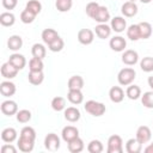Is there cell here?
Returning a JSON list of instances; mask_svg holds the SVG:
<instances>
[{"label": "cell", "instance_id": "cell-1", "mask_svg": "<svg viewBox=\"0 0 153 153\" xmlns=\"http://www.w3.org/2000/svg\"><path fill=\"white\" fill-rule=\"evenodd\" d=\"M84 109L86 112H88L90 115L94 116V117H99L102 115H104V112L106 111V108L103 103L97 102V100H87L84 105Z\"/></svg>", "mask_w": 153, "mask_h": 153}, {"label": "cell", "instance_id": "cell-2", "mask_svg": "<svg viewBox=\"0 0 153 153\" xmlns=\"http://www.w3.org/2000/svg\"><path fill=\"white\" fill-rule=\"evenodd\" d=\"M135 78H136V72L130 67L122 68L117 74V80H118L120 85H122V86L130 85L135 80Z\"/></svg>", "mask_w": 153, "mask_h": 153}, {"label": "cell", "instance_id": "cell-3", "mask_svg": "<svg viewBox=\"0 0 153 153\" xmlns=\"http://www.w3.org/2000/svg\"><path fill=\"white\" fill-rule=\"evenodd\" d=\"M108 153H122L123 152V141L120 135H111L108 139Z\"/></svg>", "mask_w": 153, "mask_h": 153}, {"label": "cell", "instance_id": "cell-4", "mask_svg": "<svg viewBox=\"0 0 153 153\" xmlns=\"http://www.w3.org/2000/svg\"><path fill=\"white\" fill-rule=\"evenodd\" d=\"M44 147L50 152L57 151L60 148V137L54 133H49L44 139Z\"/></svg>", "mask_w": 153, "mask_h": 153}, {"label": "cell", "instance_id": "cell-5", "mask_svg": "<svg viewBox=\"0 0 153 153\" xmlns=\"http://www.w3.org/2000/svg\"><path fill=\"white\" fill-rule=\"evenodd\" d=\"M61 136H62V140L68 143V142H71L72 140L79 137V130H78V128L74 127V126H66V127L62 129V131H61Z\"/></svg>", "mask_w": 153, "mask_h": 153}, {"label": "cell", "instance_id": "cell-6", "mask_svg": "<svg viewBox=\"0 0 153 153\" xmlns=\"http://www.w3.org/2000/svg\"><path fill=\"white\" fill-rule=\"evenodd\" d=\"M92 19L96 20L99 24H105L108 20H110V12H109L108 7L99 5V7L97 8V11H96V13H94Z\"/></svg>", "mask_w": 153, "mask_h": 153}, {"label": "cell", "instance_id": "cell-7", "mask_svg": "<svg viewBox=\"0 0 153 153\" xmlns=\"http://www.w3.org/2000/svg\"><path fill=\"white\" fill-rule=\"evenodd\" d=\"M94 39V32L90 29H81L78 32V41L84 44V45H88L93 42Z\"/></svg>", "mask_w": 153, "mask_h": 153}, {"label": "cell", "instance_id": "cell-8", "mask_svg": "<svg viewBox=\"0 0 153 153\" xmlns=\"http://www.w3.org/2000/svg\"><path fill=\"white\" fill-rule=\"evenodd\" d=\"M0 109H1V112L4 115H6V116H13V115H16L18 112V105H17V103L14 100H11V99L2 102Z\"/></svg>", "mask_w": 153, "mask_h": 153}, {"label": "cell", "instance_id": "cell-9", "mask_svg": "<svg viewBox=\"0 0 153 153\" xmlns=\"http://www.w3.org/2000/svg\"><path fill=\"white\" fill-rule=\"evenodd\" d=\"M137 61H139V54L133 49L124 50V53L122 54V62L127 66H134Z\"/></svg>", "mask_w": 153, "mask_h": 153}, {"label": "cell", "instance_id": "cell-10", "mask_svg": "<svg viewBox=\"0 0 153 153\" xmlns=\"http://www.w3.org/2000/svg\"><path fill=\"white\" fill-rule=\"evenodd\" d=\"M139 142H141L142 145L143 143H147L151 137H152V133H151V129L147 127V126H140L136 130V136H135Z\"/></svg>", "mask_w": 153, "mask_h": 153}, {"label": "cell", "instance_id": "cell-11", "mask_svg": "<svg viewBox=\"0 0 153 153\" xmlns=\"http://www.w3.org/2000/svg\"><path fill=\"white\" fill-rule=\"evenodd\" d=\"M109 45L110 48L114 50V51H123L124 48L127 47V41L124 39V37L122 36H114L110 42H109Z\"/></svg>", "mask_w": 153, "mask_h": 153}, {"label": "cell", "instance_id": "cell-12", "mask_svg": "<svg viewBox=\"0 0 153 153\" xmlns=\"http://www.w3.org/2000/svg\"><path fill=\"white\" fill-rule=\"evenodd\" d=\"M18 71H19V69H17V68H16L13 65H11L8 61H7L6 63H4V65L1 66V69H0L1 75H2L5 79H13V78H16L17 74H18Z\"/></svg>", "mask_w": 153, "mask_h": 153}, {"label": "cell", "instance_id": "cell-13", "mask_svg": "<svg viewBox=\"0 0 153 153\" xmlns=\"http://www.w3.org/2000/svg\"><path fill=\"white\" fill-rule=\"evenodd\" d=\"M63 115H65V118L68 122H71V123H74L76 121H79L80 117H81L80 110L78 108H75V106H68V108H66Z\"/></svg>", "mask_w": 153, "mask_h": 153}, {"label": "cell", "instance_id": "cell-14", "mask_svg": "<svg viewBox=\"0 0 153 153\" xmlns=\"http://www.w3.org/2000/svg\"><path fill=\"white\" fill-rule=\"evenodd\" d=\"M110 26H111V30L115 31V32H123L126 29H127V22L123 17H114L111 19V23H110Z\"/></svg>", "mask_w": 153, "mask_h": 153}, {"label": "cell", "instance_id": "cell-15", "mask_svg": "<svg viewBox=\"0 0 153 153\" xmlns=\"http://www.w3.org/2000/svg\"><path fill=\"white\" fill-rule=\"evenodd\" d=\"M121 12L124 17H134L137 13V5L133 1H126L121 7Z\"/></svg>", "mask_w": 153, "mask_h": 153}, {"label": "cell", "instance_id": "cell-16", "mask_svg": "<svg viewBox=\"0 0 153 153\" xmlns=\"http://www.w3.org/2000/svg\"><path fill=\"white\" fill-rule=\"evenodd\" d=\"M8 62H10L11 65H13L17 69L20 71V69H23V68L25 67V65H26V59H25L24 55H22V54H19V53H14V54H12V55L10 56Z\"/></svg>", "mask_w": 153, "mask_h": 153}, {"label": "cell", "instance_id": "cell-17", "mask_svg": "<svg viewBox=\"0 0 153 153\" xmlns=\"http://www.w3.org/2000/svg\"><path fill=\"white\" fill-rule=\"evenodd\" d=\"M33 146H35V141L30 140V139H26V137L19 136V139L17 141V147L19 148V151H22L24 153L31 152L33 149Z\"/></svg>", "mask_w": 153, "mask_h": 153}, {"label": "cell", "instance_id": "cell-18", "mask_svg": "<svg viewBox=\"0 0 153 153\" xmlns=\"http://www.w3.org/2000/svg\"><path fill=\"white\" fill-rule=\"evenodd\" d=\"M109 98L112 103H121L124 98V91L120 86H112L109 91Z\"/></svg>", "mask_w": 153, "mask_h": 153}, {"label": "cell", "instance_id": "cell-19", "mask_svg": "<svg viewBox=\"0 0 153 153\" xmlns=\"http://www.w3.org/2000/svg\"><path fill=\"white\" fill-rule=\"evenodd\" d=\"M111 26H109L106 23L105 24H98L96 27H94V33L98 38L100 39H105L108 37H110L111 35Z\"/></svg>", "mask_w": 153, "mask_h": 153}, {"label": "cell", "instance_id": "cell-20", "mask_svg": "<svg viewBox=\"0 0 153 153\" xmlns=\"http://www.w3.org/2000/svg\"><path fill=\"white\" fill-rule=\"evenodd\" d=\"M0 92L4 97H11L16 93V85L10 80L2 81L0 84Z\"/></svg>", "mask_w": 153, "mask_h": 153}, {"label": "cell", "instance_id": "cell-21", "mask_svg": "<svg viewBox=\"0 0 153 153\" xmlns=\"http://www.w3.org/2000/svg\"><path fill=\"white\" fill-rule=\"evenodd\" d=\"M67 99L74 104V105H79L82 103L84 100V94L81 92V90H69L67 93Z\"/></svg>", "mask_w": 153, "mask_h": 153}, {"label": "cell", "instance_id": "cell-22", "mask_svg": "<svg viewBox=\"0 0 153 153\" xmlns=\"http://www.w3.org/2000/svg\"><path fill=\"white\" fill-rule=\"evenodd\" d=\"M142 149V143L139 142L136 137H131L126 142V151L128 153H140Z\"/></svg>", "mask_w": 153, "mask_h": 153}, {"label": "cell", "instance_id": "cell-23", "mask_svg": "<svg viewBox=\"0 0 153 153\" xmlns=\"http://www.w3.org/2000/svg\"><path fill=\"white\" fill-rule=\"evenodd\" d=\"M7 47L12 51H17L23 47V38L18 35H12L7 39Z\"/></svg>", "mask_w": 153, "mask_h": 153}, {"label": "cell", "instance_id": "cell-24", "mask_svg": "<svg viewBox=\"0 0 153 153\" xmlns=\"http://www.w3.org/2000/svg\"><path fill=\"white\" fill-rule=\"evenodd\" d=\"M27 80L30 84L32 85H39L43 82L44 80V74H43V71H30L29 74H27Z\"/></svg>", "mask_w": 153, "mask_h": 153}, {"label": "cell", "instance_id": "cell-25", "mask_svg": "<svg viewBox=\"0 0 153 153\" xmlns=\"http://www.w3.org/2000/svg\"><path fill=\"white\" fill-rule=\"evenodd\" d=\"M41 37H42V41L45 43V44H50L51 42H54L57 37H60L59 36V33L54 30V29H44L43 31H42V35H41Z\"/></svg>", "mask_w": 153, "mask_h": 153}, {"label": "cell", "instance_id": "cell-26", "mask_svg": "<svg viewBox=\"0 0 153 153\" xmlns=\"http://www.w3.org/2000/svg\"><path fill=\"white\" fill-rule=\"evenodd\" d=\"M1 139H2L4 142H7V143L13 142L17 139V130L14 128H12V127L5 128L1 131Z\"/></svg>", "mask_w": 153, "mask_h": 153}, {"label": "cell", "instance_id": "cell-27", "mask_svg": "<svg viewBox=\"0 0 153 153\" xmlns=\"http://www.w3.org/2000/svg\"><path fill=\"white\" fill-rule=\"evenodd\" d=\"M68 90H81L84 87V79L80 75H73L68 79Z\"/></svg>", "mask_w": 153, "mask_h": 153}, {"label": "cell", "instance_id": "cell-28", "mask_svg": "<svg viewBox=\"0 0 153 153\" xmlns=\"http://www.w3.org/2000/svg\"><path fill=\"white\" fill-rule=\"evenodd\" d=\"M127 37L130 41H139L141 38V32H140L139 24H131L127 29Z\"/></svg>", "mask_w": 153, "mask_h": 153}, {"label": "cell", "instance_id": "cell-29", "mask_svg": "<svg viewBox=\"0 0 153 153\" xmlns=\"http://www.w3.org/2000/svg\"><path fill=\"white\" fill-rule=\"evenodd\" d=\"M84 147H85L84 141L80 137H76V139L72 140L71 142H68V151L71 153H80L84 149Z\"/></svg>", "mask_w": 153, "mask_h": 153}, {"label": "cell", "instance_id": "cell-30", "mask_svg": "<svg viewBox=\"0 0 153 153\" xmlns=\"http://www.w3.org/2000/svg\"><path fill=\"white\" fill-rule=\"evenodd\" d=\"M126 94L129 99L131 100H136L141 97V88L137 85H128L127 90H126Z\"/></svg>", "mask_w": 153, "mask_h": 153}, {"label": "cell", "instance_id": "cell-31", "mask_svg": "<svg viewBox=\"0 0 153 153\" xmlns=\"http://www.w3.org/2000/svg\"><path fill=\"white\" fill-rule=\"evenodd\" d=\"M31 54L33 57H38V59H44L45 57V54H47V50H45V47L41 43H35L31 48Z\"/></svg>", "mask_w": 153, "mask_h": 153}, {"label": "cell", "instance_id": "cell-32", "mask_svg": "<svg viewBox=\"0 0 153 153\" xmlns=\"http://www.w3.org/2000/svg\"><path fill=\"white\" fill-rule=\"evenodd\" d=\"M16 22V17L11 12H2L0 14V23L2 26H12Z\"/></svg>", "mask_w": 153, "mask_h": 153}, {"label": "cell", "instance_id": "cell-33", "mask_svg": "<svg viewBox=\"0 0 153 153\" xmlns=\"http://www.w3.org/2000/svg\"><path fill=\"white\" fill-rule=\"evenodd\" d=\"M140 26V32H141V38L142 39H147L151 37L152 35V25L148 22H141L139 23Z\"/></svg>", "mask_w": 153, "mask_h": 153}, {"label": "cell", "instance_id": "cell-34", "mask_svg": "<svg viewBox=\"0 0 153 153\" xmlns=\"http://www.w3.org/2000/svg\"><path fill=\"white\" fill-rule=\"evenodd\" d=\"M51 108L55 111H62L66 109V99L63 97H54L51 99Z\"/></svg>", "mask_w": 153, "mask_h": 153}, {"label": "cell", "instance_id": "cell-35", "mask_svg": "<svg viewBox=\"0 0 153 153\" xmlns=\"http://www.w3.org/2000/svg\"><path fill=\"white\" fill-rule=\"evenodd\" d=\"M32 115H31V111L30 110H26V109H23V110H19L17 114H16V118L19 123H27L30 120H31Z\"/></svg>", "mask_w": 153, "mask_h": 153}, {"label": "cell", "instance_id": "cell-36", "mask_svg": "<svg viewBox=\"0 0 153 153\" xmlns=\"http://www.w3.org/2000/svg\"><path fill=\"white\" fill-rule=\"evenodd\" d=\"M140 68L146 72V73H149V72H153V57L152 56H146L143 57L141 61H140Z\"/></svg>", "mask_w": 153, "mask_h": 153}, {"label": "cell", "instance_id": "cell-37", "mask_svg": "<svg viewBox=\"0 0 153 153\" xmlns=\"http://www.w3.org/2000/svg\"><path fill=\"white\" fill-rule=\"evenodd\" d=\"M55 6L57 11L60 12H68L73 6V1L72 0H56Z\"/></svg>", "mask_w": 153, "mask_h": 153}, {"label": "cell", "instance_id": "cell-38", "mask_svg": "<svg viewBox=\"0 0 153 153\" xmlns=\"http://www.w3.org/2000/svg\"><path fill=\"white\" fill-rule=\"evenodd\" d=\"M141 103L147 109H153V91H147L141 96Z\"/></svg>", "mask_w": 153, "mask_h": 153}, {"label": "cell", "instance_id": "cell-39", "mask_svg": "<svg viewBox=\"0 0 153 153\" xmlns=\"http://www.w3.org/2000/svg\"><path fill=\"white\" fill-rule=\"evenodd\" d=\"M103 149H104L103 143L99 140H92L87 145V151L90 153H100V152H103Z\"/></svg>", "mask_w": 153, "mask_h": 153}, {"label": "cell", "instance_id": "cell-40", "mask_svg": "<svg viewBox=\"0 0 153 153\" xmlns=\"http://www.w3.org/2000/svg\"><path fill=\"white\" fill-rule=\"evenodd\" d=\"M26 10L33 12L36 16L42 11V4L38 1V0H29L26 2V6H25Z\"/></svg>", "mask_w": 153, "mask_h": 153}, {"label": "cell", "instance_id": "cell-41", "mask_svg": "<svg viewBox=\"0 0 153 153\" xmlns=\"http://www.w3.org/2000/svg\"><path fill=\"white\" fill-rule=\"evenodd\" d=\"M43 67H44V63H43L42 59L32 57L29 61V69L30 71H43Z\"/></svg>", "mask_w": 153, "mask_h": 153}, {"label": "cell", "instance_id": "cell-42", "mask_svg": "<svg viewBox=\"0 0 153 153\" xmlns=\"http://www.w3.org/2000/svg\"><path fill=\"white\" fill-rule=\"evenodd\" d=\"M35 18H36V14H35L33 12L26 10V8H25L24 11H22V13H20V20H22L24 24H30V23H32V22L35 20Z\"/></svg>", "mask_w": 153, "mask_h": 153}, {"label": "cell", "instance_id": "cell-43", "mask_svg": "<svg viewBox=\"0 0 153 153\" xmlns=\"http://www.w3.org/2000/svg\"><path fill=\"white\" fill-rule=\"evenodd\" d=\"M49 50L50 51H53V53H57V51H61L62 49H63V47H65V42H63V39L61 38V37H57L54 42H51L49 45Z\"/></svg>", "mask_w": 153, "mask_h": 153}, {"label": "cell", "instance_id": "cell-44", "mask_svg": "<svg viewBox=\"0 0 153 153\" xmlns=\"http://www.w3.org/2000/svg\"><path fill=\"white\" fill-rule=\"evenodd\" d=\"M19 136H22V137H26V139H30V140H33L35 141V139H36V131H35V129L32 128V127H24L22 130H20V135Z\"/></svg>", "mask_w": 153, "mask_h": 153}, {"label": "cell", "instance_id": "cell-45", "mask_svg": "<svg viewBox=\"0 0 153 153\" xmlns=\"http://www.w3.org/2000/svg\"><path fill=\"white\" fill-rule=\"evenodd\" d=\"M98 7H99V4H98V2L91 1V2H88V4L86 5L85 12H86V14H87L90 18H93V16H94V13H96V11H97Z\"/></svg>", "mask_w": 153, "mask_h": 153}, {"label": "cell", "instance_id": "cell-46", "mask_svg": "<svg viewBox=\"0 0 153 153\" xmlns=\"http://www.w3.org/2000/svg\"><path fill=\"white\" fill-rule=\"evenodd\" d=\"M18 4V0H2V6L6 10H13Z\"/></svg>", "mask_w": 153, "mask_h": 153}, {"label": "cell", "instance_id": "cell-47", "mask_svg": "<svg viewBox=\"0 0 153 153\" xmlns=\"http://www.w3.org/2000/svg\"><path fill=\"white\" fill-rule=\"evenodd\" d=\"M1 153H17V148L11 143H6L1 147Z\"/></svg>", "mask_w": 153, "mask_h": 153}, {"label": "cell", "instance_id": "cell-48", "mask_svg": "<svg viewBox=\"0 0 153 153\" xmlns=\"http://www.w3.org/2000/svg\"><path fill=\"white\" fill-rule=\"evenodd\" d=\"M143 151H145V153H153V141H152Z\"/></svg>", "mask_w": 153, "mask_h": 153}, {"label": "cell", "instance_id": "cell-49", "mask_svg": "<svg viewBox=\"0 0 153 153\" xmlns=\"http://www.w3.org/2000/svg\"><path fill=\"white\" fill-rule=\"evenodd\" d=\"M148 86L152 88V91H153V76H148Z\"/></svg>", "mask_w": 153, "mask_h": 153}, {"label": "cell", "instance_id": "cell-50", "mask_svg": "<svg viewBox=\"0 0 153 153\" xmlns=\"http://www.w3.org/2000/svg\"><path fill=\"white\" fill-rule=\"evenodd\" d=\"M140 1H141L142 4H149V2L152 1V0H140Z\"/></svg>", "mask_w": 153, "mask_h": 153}, {"label": "cell", "instance_id": "cell-51", "mask_svg": "<svg viewBox=\"0 0 153 153\" xmlns=\"http://www.w3.org/2000/svg\"><path fill=\"white\" fill-rule=\"evenodd\" d=\"M128 1H133V2H135V1H136V0H128Z\"/></svg>", "mask_w": 153, "mask_h": 153}]
</instances>
